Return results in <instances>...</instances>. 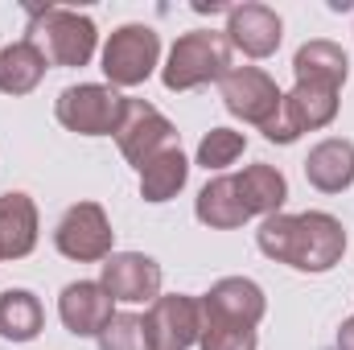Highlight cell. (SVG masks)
Segmentation results:
<instances>
[{"label":"cell","mask_w":354,"mask_h":350,"mask_svg":"<svg viewBox=\"0 0 354 350\" xmlns=\"http://www.w3.org/2000/svg\"><path fill=\"white\" fill-rule=\"evenodd\" d=\"M256 243L268 260L297 272H330L346 252V227L326 210L305 214H268L256 231Z\"/></svg>","instance_id":"1"},{"label":"cell","mask_w":354,"mask_h":350,"mask_svg":"<svg viewBox=\"0 0 354 350\" xmlns=\"http://www.w3.org/2000/svg\"><path fill=\"white\" fill-rule=\"evenodd\" d=\"M231 71V42L227 33H214V29H194V33H181L169 50V62L161 66V79L169 91H194L206 87L214 79H223Z\"/></svg>","instance_id":"2"},{"label":"cell","mask_w":354,"mask_h":350,"mask_svg":"<svg viewBox=\"0 0 354 350\" xmlns=\"http://www.w3.org/2000/svg\"><path fill=\"white\" fill-rule=\"evenodd\" d=\"M124 95L115 87H103V83H79V87H66L58 95L54 111H58V124L79 132V136H111L124 120Z\"/></svg>","instance_id":"3"},{"label":"cell","mask_w":354,"mask_h":350,"mask_svg":"<svg viewBox=\"0 0 354 350\" xmlns=\"http://www.w3.org/2000/svg\"><path fill=\"white\" fill-rule=\"evenodd\" d=\"M161 58V37L149 25H120L103 46V75L111 87H140Z\"/></svg>","instance_id":"4"},{"label":"cell","mask_w":354,"mask_h":350,"mask_svg":"<svg viewBox=\"0 0 354 350\" xmlns=\"http://www.w3.org/2000/svg\"><path fill=\"white\" fill-rule=\"evenodd\" d=\"M338 116V87H322V83H297L284 95L280 116L264 128L272 145H292L301 132H317L326 124H334Z\"/></svg>","instance_id":"5"},{"label":"cell","mask_w":354,"mask_h":350,"mask_svg":"<svg viewBox=\"0 0 354 350\" xmlns=\"http://www.w3.org/2000/svg\"><path fill=\"white\" fill-rule=\"evenodd\" d=\"M33 33L46 42V58L54 66H87L95 54V21L71 8H37L33 12Z\"/></svg>","instance_id":"6"},{"label":"cell","mask_w":354,"mask_h":350,"mask_svg":"<svg viewBox=\"0 0 354 350\" xmlns=\"http://www.w3.org/2000/svg\"><path fill=\"white\" fill-rule=\"evenodd\" d=\"M218 91H223L227 111L239 116L243 124H256L260 132L280 116V103H284L276 79L264 75L260 66H231V71L218 79Z\"/></svg>","instance_id":"7"},{"label":"cell","mask_w":354,"mask_h":350,"mask_svg":"<svg viewBox=\"0 0 354 350\" xmlns=\"http://www.w3.org/2000/svg\"><path fill=\"white\" fill-rule=\"evenodd\" d=\"M115 145H120V153L128 157V165L145 169L157 153L174 149L177 132L153 103H145V99H128V103H124V120H120V128H115Z\"/></svg>","instance_id":"8"},{"label":"cell","mask_w":354,"mask_h":350,"mask_svg":"<svg viewBox=\"0 0 354 350\" xmlns=\"http://www.w3.org/2000/svg\"><path fill=\"white\" fill-rule=\"evenodd\" d=\"M111 223L103 214L99 202H79L62 214L58 231H54V243L66 260H79V264H95V260H107L111 256Z\"/></svg>","instance_id":"9"},{"label":"cell","mask_w":354,"mask_h":350,"mask_svg":"<svg viewBox=\"0 0 354 350\" xmlns=\"http://www.w3.org/2000/svg\"><path fill=\"white\" fill-rule=\"evenodd\" d=\"M149 350H189L202 334V305L198 297H157L145 313Z\"/></svg>","instance_id":"10"},{"label":"cell","mask_w":354,"mask_h":350,"mask_svg":"<svg viewBox=\"0 0 354 350\" xmlns=\"http://www.w3.org/2000/svg\"><path fill=\"white\" fill-rule=\"evenodd\" d=\"M99 284L111 293V301H124V305L157 301L161 297V264L140 252H111L103 260Z\"/></svg>","instance_id":"11"},{"label":"cell","mask_w":354,"mask_h":350,"mask_svg":"<svg viewBox=\"0 0 354 350\" xmlns=\"http://www.w3.org/2000/svg\"><path fill=\"white\" fill-rule=\"evenodd\" d=\"M198 305H202V313L206 317H214V322H227V326H248V330H256L260 322H264V288L256 284V280H248V276H227V280H218L206 297H198Z\"/></svg>","instance_id":"12"},{"label":"cell","mask_w":354,"mask_h":350,"mask_svg":"<svg viewBox=\"0 0 354 350\" xmlns=\"http://www.w3.org/2000/svg\"><path fill=\"white\" fill-rule=\"evenodd\" d=\"M58 317L75 338H99L103 326L115 317L111 313V293L99 280H75L58 297Z\"/></svg>","instance_id":"13"},{"label":"cell","mask_w":354,"mask_h":350,"mask_svg":"<svg viewBox=\"0 0 354 350\" xmlns=\"http://www.w3.org/2000/svg\"><path fill=\"white\" fill-rule=\"evenodd\" d=\"M280 29L284 25H280V17L268 4H235V8H227V42L235 50H243L248 58L276 54V46L284 37Z\"/></svg>","instance_id":"14"},{"label":"cell","mask_w":354,"mask_h":350,"mask_svg":"<svg viewBox=\"0 0 354 350\" xmlns=\"http://www.w3.org/2000/svg\"><path fill=\"white\" fill-rule=\"evenodd\" d=\"M37 248V206L29 194H0V260H25Z\"/></svg>","instance_id":"15"},{"label":"cell","mask_w":354,"mask_h":350,"mask_svg":"<svg viewBox=\"0 0 354 350\" xmlns=\"http://www.w3.org/2000/svg\"><path fill=\"white\" fill-rule=\"evenodd\" d=\"M305 177H309V185L322 190V194H342V190H351L354 145L342 140V136H330V140L313 145L309 157H305Z\"/></svg>","instance_id":"16"},{"label":"cell","mask_w":354,"mask_h":350,"mask_svg":"<svg viewBox=\"0 0 354 350\" xmlns=\"http://www.w3.org/2000/svg\"><path fill=\"white\" fill-rule=\"evenodd\" d=\"M194 214H198V223H206L214 231H235V227H243L252 219L248 206H243V198H239L235 174H223V177H214V181H206L198 190Z\"/></svg>","instance_id":"17"},{"label":"cell","mask_w":354,"mask_h":350,"mask_svg":"<svg viewBox=\"0 0 354 350\" xmlns=\"http://www.w3.org/2000/svg\"><path fill=\"white\" fill-rule=\"evenodd\" d=\"M292 75H297V83H322V87L342 91L346 75H351V62H346V50H342V46L317 37V42H305V46L297 50Z\"/></svg>","instance_id":"18"},{"label":"cell","mask_w":354,"mask_h":350,"mask_svg":"<svg viewBox=\"0 0 354 350\" xmlns=\"http://www.w3.org/2000/svg\"><path fill=\"white\" fill-rule=\"evenodd\" d=\"M46 62L50 58H46V50L33 37L4 46L0 50V91L4 95H29L46 79Z\"/></svg>","instance_id":"19"},{"label":"cell","mask_w":354,"mask_h":350,"mask_svg":"<svg viewBox=\"0 0 354 350\" xmlns=\"http://www.w3.org/2000/svg\"><path fill=\"white\" fill-rule=\"evenodd\" d=\"M235 185H239V198L248 206V214H280L284 198H288V181L280 169L272 165H248L243 174H235Z\"/></svg>","instance_id":"20"},{"label":"cell","mask_w":354,"mask_h":350,"mask_svg":"<svg viewBox=\"0 0 354 350\" xmlns=\"http://www.w3.org/2000/svg\"><path fill=\"white\" fill-rule=\"evenodd\" d=\"M41 326H46V313L29 288H4L0 293V338L29 342L41 334Z\"/></svg>","instance_id":"21"},{"label":"cell","mask_w":354,"mask_h":350,"mask_svg":"<svg viewBox=\"0 0 354 350\" xmlns=\"http://www.w3.org/2000/svg\"><path fill=\"white\" fill-rule=\"evenodd\" d=\"M185 177H189V161L181 157V149H165V153H157L145 169H140V198L145 202H169L177 198V190L185 185Z\"/></svg>","instance_id":"22"},{"label":"cell","mask_w":354,"mask_h":350,"mask_svg":"<svg viewBox=\"0 0 354 350\" xmlns=\"http://www.w3.org/2000/svg\"><path fill=\"white\" fill-rule=\"evenodd\" d=\"M243 149H248L243 132H235V128H210L202 136V145H198V165L202 169H227V165H235L243 157Z\"/></svg>","instance_id":"23"},{"label":"cell","mask_w":354,"mask_h":350,"mask_svg":"<svg viewBox=\"0 0 354 350\" xmlns=\"http://www.w3.org/2000/svg\"><path fill=\"white\" fill-rule=\"evenodd\" d=\"M99 350H149V334H145V317L136 313H115L103 334H99Z\"/></svg>","instance_id":"24"},{"label":"cell","mask_w":354,"mask_h":350,"mask_svg":"<svg viewBox=\"0 0 354 350\" xmlns=\"http://www.w3.org/2000/svg\"><path fill=\"white\" fill-rule=\"evenodd\" d=\"M202 350H256V330L248 326H227L202 313V334H198Z\"/></svg>","instance_id":"25"},{"label":"cell","mask_w":354,"mask_h":350,"mask_svg":"<svg viewBox=\"0 0 354 350\" xmlns=\"http://www.w3.org/2000/svg\"><path fill=\"white\" fill-rule=\"evenodd\" d=\"M338 350H354V317H346L338 330Z\"/></svg>","instance_id":"26"}]
</instances>
